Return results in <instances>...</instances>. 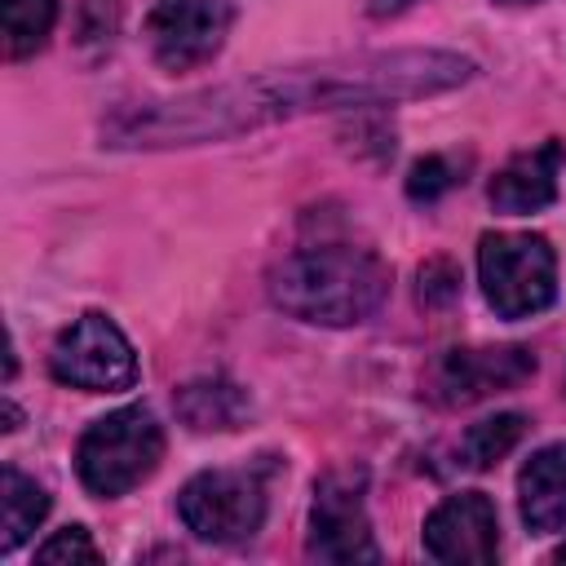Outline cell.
I'll return each instance as SVG.
<instances>
[{
  "label": "cell",
  "instance_id": "5b68a950",
  "mask_svg": "<svg viewBox=\"0 0 566 566\" xmlns=\"http://www.w3.org/2000/svg\"><path fill=\"white\" fill-rule=\"evenodd\" d=\"M177 513L186 531L208 544H243L265 522V473L261 469H203L181 486Z\"/></svg>",
  "mask_w": 566,
  "mask_h": 566
},
{
  "label": "cell",
  "instance_id": "8fae6325",
  "mask_svg": "<svg viewBox=\"0 0 566 566\" xmlns=\"http://www.w3.org/2000/svg\"><path fill=\"white\" fill-rule=\"evenodd\" d=\"M557 177H562V142H539L531 150H517L495 177H491V208L509 217L539 212L557 199Z\"/></svg>",
  "mask_w": 566,
  "mask_h": 566
},
{
  "label": "cell",
  "instance_id": "7a4b0ae2",
  "mask_svg": "<svg viewBox=\"0 0 566 566\" xmlns=\"http://www.w3.org/2000/svg\"><path fill=\"white\" fill-rule=\"evenodd\" d=\"M389 296V265L358 243H305L270 270V301L314 327L371 318Z\"/></svg>",
  "mask_w": 566,
  "mask_h": 566
},
{
  "label": "cell",
  "instance_id": "30bf717a",
  "mask_svg": "<svg viewBox=\"0 0 566 566\" xmlns=\"http://www.w3.org/2000/svg\"><path fill=\"white\" fill-rule=\"evenodd\" d=\"M424 548L429 557L447 566H486L500 553V517L491 495L482 491H460L447 495L429 517H424Z\"/></svg>",
  "mask_w": 566,
  "mask_h": 566
},
{
  "label": "cell",
  "instance_id": "7c38bea8",
  "mask_svg": "<svg viewBox=\"0 0 566 566\" xmlns=\"http://www.w3.org/2000/svg\"><path fill=\"white\" fill-rule=\"evenodd\" d=\"M517 509L535 535L566 531V442L539 447L517 473Z\"/></svg>",
  "mask_w": 566,
  "mask_h": 566
},
{
  "label": "cell",
  "instance_id": "e0dca14e",
  "mask_svg": "<svg viewBox=\"0 0 566 566\" xmlns=\"http://www.w3.org/2000/svg\"><path fill=\"white\" fill-rule=\"evenodd\" d=\"M464 177H460V168L447 159V155H424V159H416L411 164V172H407V195L420 203H429V199H438V195H447L451 186H460Z\"/></svg>",
  "mask_w": 566,
  "mask_h": 566
},
{
  "label": "cell",
  "instance_id": "2e32d148",
  "mask_svg": "<svg viewBox=\"0 0 566 566\" xmlns=\"http://www.w3.org/2000/svg\"><path fill=\"white\" fill-rule=\"evenodd\" d=\"M4 53L9 57H31L44 49L53 22H57V0H4Z\"/></svg>",
  "mask_w": 566,
  "mask_h": 566
},
{
  "label": "cell",
  "instance_id": "d6986e66",
  "mask_svg": "<svg viewBox=\"0 0 566 566\" xmlns=\"http://www.w3.org/2000/svg\"><path fill=\"white\" fill-rule=\"evenodd\" d=\"M460 296V270L451 265V261H429L424 270H420V301H433V305H447V301H455Z\"/></svg>",
  "mask_w": 566,
  "mask_h": 566
},
{
  "label": "cell",
  "instance_id": "52a82bcc",
  "mask_svg": "<svg viewBox=\"0 0 566 566\" xmlns=\"http://www.w3.org/2000/svg\"><path fill=\"white\" fill-rule=\"evenodd\" d=\"M535 376V354L522 345H464L433 358L424 376V394L438 407H469L491 394L517 389Z\"/></svg>",
  "mask_w": 566,
  "mask_h": 566
},
{
  "label": "cell",
  "instance_id": "4fadbf2b",
  "mask_svg": "<svg viewBox=\"0 0 566 566\" xmlns=\"http://www.w3.org/2000/svg\"><path fill=\"white\" fill-rule=\"evenodd\" d=\"M252 402L248 394L226 380V376H203V380H190L177 389V416L195 429V433H226V429H239L248 420Z\"/></svg>",
  "mask_w": 566,
  "mask_h": 566
},
{
  "label": "cell",
  "instance_id": "8992f818",
  "mask_svg": "<svg viewBox=\"0 0 566 566\" xmlns=\"http://www.w3.org/2000/svg\"><path fill=\"white\" fill-rule=\"evenodd\" d=\"M53 380L84 394H119L137 385V354L106 314H80L49 354Z\"/></svg>",
  "mask_w": 566,
  "mask_h": 566
},
{
  "label": "cell",
  "instance_id": "ac0fdd59",
  "mask_svg": "<svg viewBox=\"0 0 566 566\" xmlns=\"http://www.w3.org/2000/svg\"><path fill=\"white\" fill-rule=\"evenodd\" d=\"M35 562H49V566L84 562V566H93V562H97V544L88 539L84 526H62V531H53V535L35 548Z\"/></svg>",
  "mask_w": 566,
  "mask_h": 566
},
{
  "label": "cell",
  "instance_id": "5bb4252c",
  "mask_svg": "<svg viewBox=\"0 0 566 566\" xmlns=\"http://www.w3.org/2000/svg\"><path fill=\"white\" fill-rule=\"evenodd\" d=\"M49 513V495L35 478L18 473L13 464H4L0 473V553H13L31 539V531L44 522Z\"/></svg>",
  "mask_w": 566,
  "mask_h": 566
},
{
  "label": "cell",
  "instance_id": "ffe728a7",
  "mask_svg": "<svg viewBox=\"0 0 566 566\" xmlns=\"http://www.w3.org/2000/svg\"><path fill=\"white\" fill-rule=\"evenodd\" d=\"M495 4H539V0H495Z\"/></svg>",
  "mask_w": 566,
  "mask_h": 566
},
{
  "label": "cell",
  "instance_id": "9c48e42d",
  "mask_svg": "<svg viewBox=\"0 0 566 566\" xmlns=\"http://www.w3.org/2000/svg\"><path fill=\"white\" fill-rule=\"evenodd\" d=\"M234 22L230 0H150L146 44L164 71H195L217 57Z\"/></svg>",
  "mask_w": 566,
  "mask_h": 566
},
{
  "label": "cell",
  "instance_id": "277c9868",
  "mask_svg": "<svg viewBox=\"0 0 566 566\" xmlns=\"http://www.w3.org/2000/svg\"><path fill=\"white\" fill-rule=\"evenodd\" d=\"M478 279L500 318H531L557 296V256L544 234L495 230L478 243Z\"/></svg>",
  "mask_w": 566,
  "mask_h": 566
},
{
  "label": "cell",
  "instance_id": "9a60e30c",
  "mask_svg": "<svg viewBox=\"0 0 566 566\" xmlns=\"http://www.w3.org/2000/svg\"><path fill=\"white\" fill-rule=\"evenodd\" d=\"M522 433H526V416L500 411V416H486V420L469 424L455 442V455H460L464 469H491L522 442Z\"/></svg>",
  "mask_w": 566,
  "mask_h": 566
},
{
  "label": "cell",
  "instance_id": "ba28073f",
  "mask_svg": "<svg viewBox=\"0 0 566 566\" xmlns=\"http://www.w3.org/2000/svg\"><path fill=\"white\" fill-rule=\"evenodd\" d=\"M305 548L318 562H376L380 557L371 539L367 504H363V469H332L318 478Z\"/></svg>",
  "mask_w": 566,
  "mask_h": 566
},
{
  "label": "cell",
  "instance_id": "3957f363",
  "mask_svg": "<svg viewBox=\"0 0 566 566\" xmlns=\"http://www.w3.org/2000/svg\"><path fill=\"white\" fill-rule=\"evenodd\" d=\"M159 460H164V429L150 416V407H119L93 420L75 447L80 482L102 500L142 486L159 469Z\"/></svg>",
  "mask_w": 566,
  "mask_h": 566
},
{
  "label": "cell",
  "instance_id": "44dd1931",
  "mask_svg": "<svg viewBox=\"0 0 566 566\" xmlns=\"http://www.w3.org/2000/svg\"><path fill=\"white\" fill-rule=\"evenodd\" d=\"M553 562H566V544H562V548H557V553H553Z\"/></svg>",
  "mask_w": 566,
  "mask_h": 566
},
{
  "label": "cell",
  "instance_id": "6da1fadb",
  "mask_svg": "<svg viewBox=\"0 0 566 566\" xmlns=\"http://www.w3.org/2000/svg\"><path fill=\"white\" fill-rule=\"evenodd\" d=\"M469 75H473V62L447 49L354 53V57L265 71V75L230 80L172 102L119 111L102 128V146H128V150L199 146V142L252 133L261 124L296 119L310 111H349V106H380V102L447 93Z\"/></svg>",
  "mask_w": 566,
  "mask_h": 566
}]
</instances>
